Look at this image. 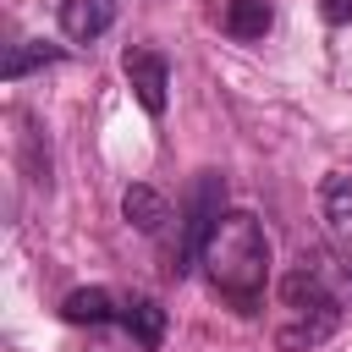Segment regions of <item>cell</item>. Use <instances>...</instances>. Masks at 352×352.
I'll return each instance as SVG.
<instances>
[{
    "instance_id": "2",
    "label": "cell",
    "mask_w": 352,
    "mask_h": 352,
    "mask_svg": "<svg viewBox=\"0 0 352 352\" xmlns=\"http://www.w3.org/2000/svg\"><path fill=\"white\" fill-rule=\"evenodd\" d=\"M280 308H286V324L275 330V341L286 346V352H308V346H319V341H330L336 330H341V314H346V302H341V292L324 280V270L319 264H297L292 275H280Z\"/></svg>"
},
{
    "instance_id": "8",
    "label": "cell",
    "mask_w": 352,
    "mask_h": 352,
    "mask_svg": "<svg viewBox=\"0 0 352 352\" xmlns=\"http://www.w3.org/2000/svg\"><path fill=\"white\" fill-rule=\"evenodd\" d=\"M121 214H126L143 236H160V231H165V220H170V204H165L148 182H132V187L121 192Z\"/></svg>"
},
{
    "instance_id": "3",
    "label": "cell",
    "mask_w": 352,
    "mask_h": 352,
    "mask_svg": "<svg viewBox=\"0 0 352 352\" xmlns=\"http://www.w3.org/2000/svg\"><path fill=\"white\" fill-rule=\"evenodd\" d=\"M226 214V182H220V170H204L198 182H192V198H187V220H182V248H176V275H187L198 258H204V242H209V231H214V220Z\"/></svg>"
},
{
    "instance_id": "5",
    "label": "cell",
    "mask_w": 352,
    "mask_h": 352,
    "mask_svg": "<svg viewBox=\"0 0 352 352\" xmlns=\"http://www.w3.org/2000/svg\"><path fill=\"white\" fill-rule=\"evenodd\" d=\"M116 11H121V0H60V33L72 44H88V38L110 33Z\"/></svg>"
},
{
    "instance_id": "11",
    "label": "cell",
    "mask_w": 352,
    "mask_h": 352,
    "mask_svg": "<svg viewBox=\"0 0 352 352\" xmlns=\"http://www.w3.org/2000/svg\"><path fill=\"white\" fill-rule=\"evenodd\" d=\"M55 60H60V50H50V44H38V38H22V44H11V55H6V82H22L28 72L55 66Z\"/></svg>"
},
{
    "instance_id": "7",
    "label": "cell",
    "mask_w": 352,
    "mask_h": 352,
    "mask_svg": "<svg viewBox=\"0 0 352 352\" xmlns=\"http://www.w3.org/2000/svg\"><path fill=\"white\" fill-rule=\"evenodd\" d=\"M121 330L143 352H160V341H165V308L154 297H121Z\"/></svg>"
},
{
    "instance_id": "9",
    "label": "cell",
    "mask_w": 352,
    "mask_h": 352,
    "mask_svg": "<svg viewBox=\"0 0 352 352\" xmlns=\"http://www.w3.org/2000/svg\"><path fill=\"white\" fill-rule=\"evenodd\" d=\"M60 319L66 324H110V319H121V297H110L104 286H77L60 302Z\"/></svg>"
},
{
    "instance_id": "1",
    "label": "cell",
    "mask_w": 352,
    "mask_h": 352,
    "mask_svg": "<svg viewBox=\"0 0 352 352\" xmlns=\"http://www.w3.org/2000/svg\"><path fill=\"white\" fill-rule=\"evenodd\" d=\"M204 275L214 286L220 302H231L236 314H258L264 302V280H270V236L258 226V214L248 209H226L204 242Z\"/></svg>"
},
{
    "instance_id": "4",
    "label": "cell",
    "mask_w": 352,
    "mask_h": 352,
    "mask_svg": "<svg viewBox=\"0 0 352 352\" xmlns=\"http://www.w3.org/2000/svg\"><path fill=\"white\" fill-rule=\"evenodd\" d=\"M121 72H126L138 104L148 116H165V104H170V60L160 50H126L121 55Z\"/></svg>"
},
{
    "instance_id": "12",
    "label": "cell",
    "mask_w": 352,
    "mask_h": 352,
    "mask_svg": "<svg viewBox=\"0 0 352 352\" xmlns=\"http://www.w3.org/2000/svg\"><path fill=\"white\" fill-rule=\"evenodd\" d=\"M319 16H324L330 28H346V22H352V0H319Z\"/></svg>"
},
{
    "instance_id": "6",
    "label": "cell",
    "mask_w": 352,
    "mask_h": 352,
    "mask_svg": "<svg viewBox=\"0 0 352 352\" xmlns=\"http://www.w3.org/2000/svg\"><path fill=\"white\" fill-rule=\"evenodd\" d=\"M319 209H324V226H330L336 248L352 253V176L346 170H336V176L319 182Z\"/></svg>"
},
{
    "instance_id": "10",
    "label": "cell",
    "mask_w": 352,
    "mask_h": 352,
    "mask_svg": "<svg viewBox=\"0 0 352 352\" xmlns=\"http://www.w3.org/2000/svg\"><path fill=\"white\" fill-rule=\"evenodd\" d=\"M270 22H275V6L270 0H226V11H220V28L231 33V38H264L270 33Z\"/></svg>"
}]
</instances>
